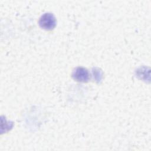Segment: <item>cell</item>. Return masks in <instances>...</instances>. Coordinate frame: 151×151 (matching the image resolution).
Listing matches in <instances>:
<instances>
[{
    "label": "cell",
    "mask_w": 151,
    "mask_h": 151,
    "mask_svg": "<svg viewBox=\"0 0 151 151\" xmlns=\"http://www.w3.org/2000/svg\"><path fill=\"white\" fill-rule=\"evenodd\" d=\"M40 26L46 30L52 29L56 25V19L52 14L45 13L39 19Z\"/></svg>",
    "instance_id": "1"
},
{
    "label": "cell",
    "mask_w": 151,
    "mask_h": 151,
    "mask_svg": "<svg viewBox=\"0 0 151 151\" xmlns=\"http://www.w3.org/2000/svg\"><path fill=\"white\" fill-rule=\"evenodd\" d=\"M73 77L74 80L80 82H87L90 78L88 70L83 67H77L73 73Z\"/></svg>",
    "instance_id": "2"
}]
</instances>
